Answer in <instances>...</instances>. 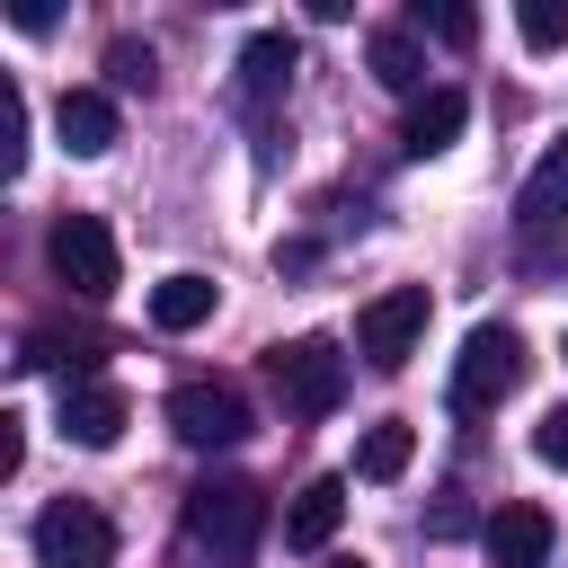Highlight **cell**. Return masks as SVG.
<instances>
[{"mask_svg":"<svg viewBox=\"0 0 568 568\" xmlns=\"http://www.w3.org/2000/svg\"><path fill=\"white\" fill-rule=\"evenodd\" d=\"M266 532V488L257 479H195L186 488V515H178V568H248Z\"/></svg>","mask_w":568,"mask_h":568,"instance_id":"cell-1","label":"cell"},{"mask_svg":"<svg viewBox=\"0 0 568 568\" xmlns=\"http://www.w3.org/2000/svg\"><path fill=\"white\" fill-rule=\"evenodd\" d=\"M524 364H532L524 337H515L506 320H479V328L462 337V355H453V408H462V417H488V408L524 382Z\"/></svg>","mask_w":568,"mask_h":568,"instance_id":"cell-2","label":"cell"},{"mask_svg":"<svg viewBox=\"0 0 568 568\" xmlns=\"http://www.w3.org/2000/svg\"><path fill=\"white\" fill-rule=\"evenodd\" d=\"M248 426H257V417H248V390L222 382V373H195V382L169 390V435L195 444V453H231Z\"/></svg>","mask_w":568,"mask_h":568,"instance_id":"cell-3","label":"cell"},{"mask_svg":"<svg viewBox=\"0 0 568 568\" xmlns=\"http://www.w3.org/2000/svg\"><path fill=\"white\" fill-rule=\"evenodd\" d=\"M44 266L80 293V302H106L115 284H124V257H115V231L98 222V213H62L53 231H44Z\"/></svg>","mask_w":568,"mask_h":568,"instance_id":"cell-4","label":"cell"},{"mask_svg":"<svg viewBox=\"0 0 568 568\" xmlns=\"http://www.w3.org/2000/svg\"><path fill=\"white\" fill-rule=\"evenodd\" d=\"M266 373H275V399L293 417H328L346 399V346L337 337H293V346L266 355Z\"/></svg>","mask_w":568,"mask_h":568,"instance_id":"cell-5","label":"cell"},{"mask_svg":"<svg viewBox=\"0 0 568 568\" xmlns=\"http://www.w3.org/2000/svg\"><path fill=\"white\" fill-rule=\"evenodd\" d=\"M417 337H426V284H390V293H373L355 311V355L373 373H399L417 355Z\"/></svg>","mask_w":568,"mask_h":568,"instance_id":"cell-6","label":"cell"},{"mask_svg":"<svg viewBox=\"0 0 568 568\" xmlns=\"http://www.w3.org/2000/svg\"><path fill=\"white\" fill-rule=\"evenodd\" d=\"M36 568H115V524L89 497H53L36 515Z\"/></svg>","mask_w":568,"mask_h":568,"instance_id":"cell-7","label":"cell"},{"mask_svg":"<svg viewBox=\"0 0 568 568\" xmlns=\"http://www.w3.org/2000/svg\"><path fill=\"white\" fill-rule=\"evenodd\" d=\"M293 62H302V53H293V36H284V27L248 36V44H240V80H231L240 115H266V106H275V98L293 89Z\"/></svg>","mask_w":568,"mask_h":568,"instance_id":"cell-8","label":"cell"},{"mask_svg":"<svg viewBox=\"0 0 568 568\" xmlns=\"http://www.w3.org/2000/svg\"><path fill=\"white\" fill-rule=\"evenodd\" d=\"M550 541H559V532H550V515H541V506H524V497H515V506H497V515L479 524L488 568H550Z\"/></svg>","mask_w":568,"mask_h":568,"instance_id":"cell-9","label":"cell"},{"mask_svg":"<svg viewBox=\"0 0 568 568\" xmlns=\"http://www.w3.org/2000/svg\"><path fill=\"white\" fill-rule=\"evenodd\" d=\"M124 417H133V399H124L115 382H62V435H71V444L106 453V444L124 435Z\"/></svg>","mask_w":568,"mask_h":568,"instance_id":"cell-10","label":"cell"},{"mask_svg":"<svg viewBox=\"0 0 568 568\" xmlns=\"http://www.w3.org/2000/svg\"><path fill=\"white\" fill-rule=\"evenodd\" d=\"M53 133H62L71 160H98V151H115L124 124H115V98H106V89H62V98H53Z\"/></svg>","mask_w":568,"mask_h":568,"instance_id":"cell-11","label":"cell"},{"mask_svg":"<svg viewBox=\"0 0 568 568\" xmlns=\"http://www.w3.org/2000/svg\"><path fill=\"white\" fill-rule=\"evenodd\" d=\"M462 124H470V98H462V89H426V98H408L399 151H408V160H435V151H453Z\"/></svg>","mask_w":568,"mask_h":568,"instance_id":"cell-12","label":"cell"},{"mask_svg":"<svg viewBox=\"0 0 568 568\" xmlns=\"http://www.w3.org/2000/svg\"><path fill=\"white\" fill-rule=\"evenodd\" d=\"M337 524H346V479H337V470L311 479V488H293V506H284V541H293V550H328Z\"/></svg>","mask_w":568,"mask_h":568,"instance_id":"cell-13","label":"cell"},{"mask_svg":"<svg viewBox=\"0 0 568 568\" xmlns=\"http://www.w3.org/2000/svg\"><path fill=\"white\" fill-rule=\"evenodd\" d=\"M364 71H373L382 89H399V98H426V44H417V27H373Z\"/></svg>","mask_w":568,"mask_h":568,"instance_id":"cell-14","label":"cell"},{"mask_svg":"<svg viewBox=\"0 0 568 568\" xmlns=\"http://www.w3.org/2000/svg\"><path fill=\"white\" fill-rule=\"evenodd\" d=\"M213 302H222V284H213V275H160V284H151V328L186 337V328H204V320H213Z\"/></svg>","mask_w":568,"mask_h":568,"instance_id":"cell-15","label":"cell"},{"mask_svg":"<svg viewBox=\"0 0 568 568\" xmlns=\"http://www.w3.org/2000/svg\"><path fill=\"white\" fill-rule=\"evenodd\" d=\"M98 355H106V337H89V328H27L18 373H53V364H71V382H89Z\"/></svg>","mask_w":568,"mask_h":568,"instance_id":"cell-16","label":"cell"},{"mask_svg":"<svg viewBox=\"0 0 568 568\" xmlns=\"http://www.w3.org/2000/svg\"><path fill=\"white\" fill-rule=\"evenodd\" d=\"M550 222H568V142H550L524 178V231H550Z\"/></svg>","mask_w":568,"mask_h":568,"instance_id":"cell-17","label":"cell"},{"mask_svg":"<svg viewBox=\"0 0 568 568\" xmlns=\"http://www.w3.org/2000/svg\"><path fill=\"white\" fill-rule=\"evenodd\" d=\"M408 462H417V426H408V417L364 426V444H355V479H399Z\"/></svg>","mask_w":568,"mask_h":568,"instance_id":"cell-18","label":"cell"},{"mask_svg":"<svg viewBox=\"0 0 568 568\" xmlns=\"http://www.w3.org/2000/svg\"><path fill=\"white\" fill-rule=\"evenodd\" d=\"M18 160H27V89L0 80V178H18Z\"/></svg>","mask_w":568,"mask_h":568,"instance_id":"cell-19","label":"cell"},{"mask_svg":"<svg viewBox=\"0 0 568 568\" xmlns=\"http://www.w3.org/2000/svg\"><path fill=\"white\" fill-rule=\"evenodd\" d=\"M515 27H524V44H532V53H559V44H568V0H524V9H515Z\"/></svg>","mask_w":568,"mask_h":568,"instance_id":"cell-20","label":"cell"},{"mask_svg":"<svg viewBox=\"0 0 568 568\" xmlns=\"http://www.w3.org/2000/svg\"><path fill=\"white\" fill-rule=\"evenodd\" d=\"M106 80H115V89H151V80H160V53L133 44V36H115V44H106Z\"/></svg>","mask_w":568,"mask_h":568,"instance_id":"cell-21","label":"cell"},{"mask_svg":"<svg viewBox=\"0 0 568 568\" xmlns=\"http://www.w3.org/2000/svg\"><path fill=\"white\" fill-rule=\"evenodd\" d=\"M417 36H444V44H470V36H479V18H470L462 0H435V9H417Z\"/></svg>","mask_w":568,"mask_h":568,"instance_id":"cell-22","label":"cell"},{"mask_svg":"<svg viewBox=\"0 0 568 568\" xmlns=\"http://www.w3.org/2000/svg\"><path fill=\"white\" fill-rule=\"evenodd\" d=\"M532 453H541L550 470H568V399H559V408H541V426H532Z\"/></svg>","mask_w":568,"mask_h":568,"instance_id":"cell-23","label":"cell"},{"mask_svg":"<svg viewBox=\"0 0 568 568\" xmlns=\"http://www.w3.org/2000/svg\"><path fill=\"white\" fill-rule=\"evenodd\" d=\"M18 462H27V417L0 408V479H18Z\"/></svg>","mask_w":568,"mask_h":568,"instance_id":"cell-24","label":"cell"},{"mask_svg":"<svg viewBox=\"0 0 568 568\" xmlns=\"http://www.w3.org/2000/svg\"><path fill=\"white\" fill-rule=\"evenodd\" d=\"M426 532H435V541H453V532H470V506H462V497H444V506L426 515Z\"/></svg>","mask_w":568,"mask_h":568,"instance_id":"cell-25","label":"cell"},{"mask_svg":"<svg viewBox=\"0 0 568 568\" xmlns=\"http://www.w3.org/2000/svg\"><path fill=\"white\" fill-rule=\"evenodd\" d=\"M337 568H364V559H337Z\"/></svg>","mask_w":568,"mask_h":568,"instance_id":"cell-26","label":"cell"}]
</instances>
